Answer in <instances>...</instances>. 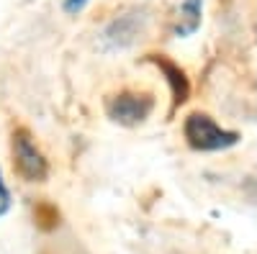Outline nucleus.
<instances>
[{"label":"nucleus","mask_w":257,"mask_h":254,"mask_svg":"<svg viewBox=\"0 0 257 254\" xmlns=\"http://www.w3.org/2000/svg\"><path fill=\"white\" fill-rule=\"evenodd\" d=\"M203 21V0H183L178 16H175V26H173V36L175 39H188L201 29Z\"/></svg>","instance_id":"obj_5"},{"label":"nucleus","mask_w":257,"mask_h":254,"mask_svg":"<svg viewBox=\"0 0 257 254\" xmlns=\"http://www.w3.org/2000/svg\"><path fill=\"white\" fill-rule=\"evenodd\" d=\"M155 111V95L139 90H121L105 100V116L123 129H134L144 123Z\"/></svg>","instance_id":"obj_2"},{"label":"nucleus","mask_w":257,"mask_h":254,"mask_svg":"<svg viewBox=\"0 0 257 254\" xmlns=\"http://www.w3.org/2000/svg\"><path fill=\"white\" fill-rule=\"evenodd\" d=\"M183 136H185L190 149L206 152V154L229 152L242 141L239 131L226 129V126H221L216 118H211L203 111H193L183 118Z\"/></svg>","instance_id":"obj_1"},{"label":"nucleus","mask_w":257,"mask_h":254,"mask_svg":"<svg viewBox=\"0 0 257 254\" xmlns=\"http://www.w3.org/2000/svg\"><path fill=\"white\" fill-rule=\"evenodd\" d=\"M152 62H155V65L167 75V82H170V90H173V100H175V105L185 103V100H188V93H190V85H188L185 72H183L178 65H173L170 59H165V57H152Z\"/></svg>","instance_id":"obj_6"},{"label":"nucleus","mask_w":257,"mask_h":254,"mask_svg":"<svg viewBox=\"0 0 257 254\" xmlns=\"http://www.w3.org/2000/svg\"><path fill=\"white\" fill-rule=\"evenodd\" d=\"M13 157H16V167L29 182H41L49 175V162L41 154V149L36 146V141L31 139V134L26 129H18L13 134Z\"/></svg>","instance_id":"obj_4"},{"label":"nucleus","mask_w":257,"mask_h":254,"mask_svg":"<svg viewBox=\"0 0 257 254\" xmlns=\"http://www.w3.org/2000/svg\"><path fill=\"white\" fill-rule=\"evenodd\" d=\"M144 24H147L144 11H126V13L116 16L111 24L103 29V34H100V47H103L105 52L128 49V47H132L134 41L142 36Z\"/></svg>","instance_id":"obj_3"},{"label":"nucleus","mask_w":257,"mask_h":254,"mask_svg":"<svg viewBox=\"0 0 257 254\" xmlns=\"http://www.w3.org/2000/svg\"><path fill=\"white\" fill-rule=\"evenodd\" d=\"M13 200H11V190L6 185V177H3V169H0V218H3L8 210H11Z\"/></svg>","instance_id":"obj_7"},{"label":"nucleus","mask_w":257,"mask_h":254,"mask_svg":"<svg viewBox=\"0 0 257 254\" xmlns=\"http://www.w3.org/2000/svg\"><path fill=\"white\" fill-rule=\"evenodd\" d=\"M90 0H62V11L67 13V16H77L82 13L85 8H88Z\"/></svg>","instance_id":"obj_8"}]
</instances>
